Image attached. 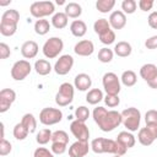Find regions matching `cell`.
Here are the masks:
<instances>
[{"mask_svg":"<svg viewBox=\"0 0 157 157\" xmlns=\"http://www.w3.org/2000/svg\"><path fill=\"white\" fill-rule=\"evenodd\" d=\"M92 117L98 128L104 132L113 131L123 123L121 113L117 110H107L104 107H96L93 109Z\"/></svg>","mask_w":157,"mask_h":157,"instance_id":"6da1fadb","label":"cell"},{"mask_svg":"<svg viewBox=\"0 0 157 157\" xmlns=\"http://www.w3.org/2000/svg\"><path fill=\"white\" fill-rule=\"evenodd\" d=\"M140 76L151 88H157V66L155 64H144L140 67Z\"/></svg>","mask_w":157,"mask_h":157,"instance_id":"7c38bea8","label":"cell"},{"mask_svg":"<svg viewBox=\"0 0 157 157\" xmlns=\"http://www.w3.org/2000/svg\"><path fill=\"white\" fill-rule=\"evenodd\" d=\"M69 17L66 16L65 12H56L52 17V26L55 27L56 29H63L67 26Z\"/></svg>","mask_w":157,"mask_h":157,"instance_id":"d4e9b609","label":"cell"},{"mask_svg":"<svg viewBox=\"0 0 157 157\" xmlns=\"http://www.w3.org/2000/svg\"><path fill=\"white\" fill-rule=\"evenodd\" d=\"M52 135H53V132L50 131V129H48V128L42 129V130H39V132H37L36 141L39 145H47L49 141H52Z\"/></svg>","mask_w":157,"mask_h":157,"instance_id":"836d02e7","label":"cell"},{"mask_svg":"<svg viewBox=\"0 0 157 157\" xmlns=\"http://www.w3.org/2000/svg\"><path fill=\"white\" fill-rule=\"evenodd\" d=\"M93 29H94V32H96L98 36H101V34L108 32L109 29H112V27H110L109 21H108L107 18H98V20L93 23Z\"/></svg>","mask_w":157,"mask_h":157,"instance_id":"4dcf8cb0","label":"cell"},{"mask_svg":"<svg viewBox=\"0 0 157 157\" xmlns=\"http://www.w3.org/2000/svg\"><path fill=\"white\" fill-rule=\"evenodd\" d=\"M75 117H76V120L85 123L90 118V110H88V108L85 107V105L77 107L76 110H75Z\"/></svg>","mask_w":157,"mask_h":157,"instance_id":"74e56055","label":"cell"},{"mask_svg":"<svg viewBox=\"0 0 157 157\" xmlns=\"http://www.w3.org/2000/svg\"><path fill=\"white\" fill-rule=\"evenodd\" d=\"M34 70H36V72L38 75L45 76V75L50 74V71L53 69H52V65H50V63L48 60H45V59H38L34 63Z\"/></svg>","mask_w":157,"mask_h":157,"instance_id":"484cf974","label":"cell"},{"mask_svg":"<svg viewBox=\"0 0 157 157\" xmlns=\"http://www.w3.org/2000/svg\"><path fill=\"white\" fill-rule=\"evenodd\" d=\"M39 50L38 44L34 40H26L21 47V54L25 59H33L37 56Z\"/></svg>","mask_w":157,"mask_h":157,"instance_id":"ffe728a7","label":"cell"},{"mask_svg":"<svg viewBox=\"0 0 157 157\" xmlns=\"http://www.w3.org/2000/svg\"><path fill=\"white\" fill-rule=\"evenodd\" d=\"M104 103L105 105H108L109 108H115L119 105L120 103V98L119 96H112V94H107L104 97Z\"/></svg>","mask_w":157,"mask_h":157,"instance_id":"ab89813d","label":"cell"},{"mask_svg":"<svg viewBox=\"0 0 157 157\" xmlns=\"http://www.w3.org/2000/svg\"><path fill=\"white\" fill-rule=\"evenodd\" d=\"M153 0H140L139 2H137V5H139V7H140V10H142V11H150L152 7H153Z\"/></svg>","mask_w":157,"mask_h":157,"instance_id":"ee69618b","label":"cell"},{"mask_svg":"<svg viewBox=\"0 0 157 157\" xmlns=\"http://www.w3.org/2000/svg\"><path fill=\"white\" fill-rule=\"evenodd\" d=\"M11 2V0H7V1H0V6H6Z\"/></svg>","mask_w":157,"mask_h":157,"instance_id":"c3c4849f","label":"cell"},{"mask_svg":"<svg viewBox=\"0 0 157 157\" xmlns=\"http://www.w3.org/2000/svg\"><path fill=\"white\" fill-rule=\"evenodd\" d=\"M69 144V135L64 130H56L52 135V152L54 155H63Z\"/></svg>","mask_w":157,"mask_h":157,"instance_id":"ba28073f","label":"cell"},{"mask_svg":"<svg viewBox=\"0 0 157 157\" xmlns=\"http://www.w3.org/2000/svg\"><path fill=\"white\" fill-rule=\"evenodd\" d=\"M33 157H54V153L45 147H38L34 150Z\"/></svg>","mask_w":157,"mask_h":157,"instance_id":"7bdbcfd3","label":"cell"},{"mask_svg":"<svg viewBox=\"0 0 157 157\" xmlns=\"http://www.w3.org/2000/svg\"><path fill=\"white\" fill-rule=\"evenodd\" d=\"M115 141H117V142H119L120 145H123L126 150H128V148L134 147V145H135V142H136L135 136H134L130 131H120V132L118 134V136H117V140H115Z\"/></svg>","mask_w":157,"mask_h":157,"instance_id":"44dd1931","label":"cell"},{"mask_svg":"<svg viewBox=\"0 0 157 157\" xmlns=\"http://www.w3.org/2000/svg\"><path fill=\"white\" fill-rule=\"evenodd\" d=\"M31 71H32V66L29 61L25 59L17 60L11 67V77L15 81H22L31 74Z\"/></svg>","mask_w":157,"mask_h":157,"instance_id":"30bf717a","label":"cell"},{"mask_svg":"<svg viewBox=\"0 0 157 157\" xmlns=\"http://www.w3.org/2000/svg\"><path fill=\"white\" fill-rule=\"evenodd\" d=\"M99 40L103 44H105V45H109V44L114 43V40H115V32L113 29H109L108 32H105V33L99 36Z\"/></svg>","mask_w":157,"mask_h":157,"instance_id":"f35d334b","label":"cell"},{"mask_svg":"<svg viewBox=\"0 0 157 157\" xmlns=\"http://www.w3.org/2000/svg\"><path fill=\"white\" fill-rule=\"evenodd\" d=\"M16 99V92L11 88H4L0 91V113H5L10 109L11 104Z\"/></svg>","mask_w":157,"mask_h":157,"instance_id":"9a60e30c","label":"cell"},{"mask_svg":"<svg viewBox=\"0 0 157 157\" xmlns=\"http://www.w3.org/2000/svg\"><path fill=\"white\" fill-rule=\"evenodd\" d=\"M145 121L146 125L150 124H157V110L156 109H150L145 114Z\"/></svg>","mask_w":157,"mask_h":157,"instance_id":"b9f144b4","label":"cell"},{"mask_svg":"<svg viewBox=\"0 0 157 157\" xmlns=\"http://www.w3.org/2000/svg\"><path fill=\"white\" fill-rule=\"evenodd\" d=\"M64 12L70 18H78L82 13V7L77 2H69V4L65 5V11Z\"/></svg>","mask_w":157,"mask_h":157,"instance_id":"83f0119b","label":"cell"},{"mask_svg":"<svg viewBox=\"0 0 157 157\" xmlns=\"http://www.w3.org/2000/svg\"><path fill=\"white\" fill-rule=\"evenodd\" d=\"M113 56H114V52L107 47L102 48L99 52H98V60L101 63H104V64H108L113 60Z\"/></svg>","mask_w":157,"mask_h":157,"instance_id":"e575fe53","label":"cell"},{"mask_svg":"<svg viewBox=\"0 0 157 157\" xmlns=\"http://www.w3.org/2000/svg\"><path fill=\"white\" fill-rule=\"evenodd\" d=\"M72 66H74V58L69 54H64V55L59 56V59L54 64V71L58 75L64 76L71 71Z\"/></svg>","mask_w":157,"mask_h":157,"instance_id":"4fadbf2b","label":"cell"},{"mask_svg":"<svg viewBox=\"0 0 157 157\" xmlns=\"http://www.w3.org/2000/svg\"><path fill=\"white\" fill-rule=\"evenodd\" d=\"M156 90H157V88H156Z\"/></svg>","mask_w":157,"mask_h":157,"instance_id":"816d5d0a","label":"cell"},{"mask_svg":"<svg viewBox=\"0 0 157 157\" xmlns=\"http://www.w3.org/2000/svg\"><path fill=\"white\" fill-rule=\"evenodd\" d=\"M113 52H114V54H117L120 58H126V56H129L131 54L132 48H131L130 43H128L125 40H120L114 45V50Z\"/></svg>","mask_w":157,"mask_h":157,"instance_id":"cb8c5ba5","label":"cell"},{"mask_svg":"<svg viewBox=\"0 0 157 157\" xmlns=\"http://www.w3.org/2000/svg\"><path fill=\"white\" fill-rule=\"evenodd\" d=\"M12 134H13V137H15L16 140H25V139L28 136L29 131H28V130L21 124V121H20V123H17V124L13 126Z\"/></svg>","mask_w":157,"mask_h":157,"instance_id":"d590c367","label":"cell"},{"mask_svg":"<svg viewBox=\"0 0 157 157\" xmlns=\"http://www.w3.org/2000/svg\"><path fill=\"white\" fill-rule=\"evenodd\" d=\"M114 5H115V0H97L96 1V9L102 13H107L110 10H113Z\"/></svg>","mask_w":157,"mask_h":157,"instance_id":"d6a6232c","label":"cell"},{"mask_svg":"<svg viewBox=\"0 0 157 157\" xmlns=\"http://www.w3.org/2000/svg\"><path fill=\"white\" fill-rule=\"evenodd\" d=\"M10 55H11L10 47H9L6 43L1 42V43H0V58H1V59H7Z\"/></svg>","mask_w":157,"mask_h":157,"instance_id":"f6af8a7d","label":"cell"},{"mask_svg":"<svg viewBox=\"0 0 157 157\" xmlns=\"http://www.w3.org/2000/svg\"><path fill=\"white\" fill-rule=\"evenodd\" d=\"M21 124H22L29 132H34L36 129H37V120H36L34 115L31 114V113H27V114H25V115L22 117Z\"/></svg>","mask_w":157,"mask_h":157,"instance_id":"f1b7e54d","label":"cell"},{"mask_svg":"<svg viewBox=\"0 0 157 157\" xmlns=\"http://www.w3.org/2000/svg\"><path fill=\"white\" fill-rule=\"evenodd\" d=\"M54 11H55V6L54 2L52 1H34L29 6L31 15L38 20L53 15Z\"/></svg>","mask_w":157,"mask_h":157,"instance_id":"5b68a950","label":"cell"},{"mask_svg":"<svg viewBox=\"0 0 157 157\" xmlns=\"http://www.w3.org/2000/svg\"><path fill=\"white\" fill-rule=\"evenodd\" d=\"M56 4H58V5H63V4H65V1H64V0H60V1L56 0Z\"/></svg>","mask_w":157,"mask_h":157,"instance_id":"681fc988","label":"cell"},{"mask_svg":"<svg viewBox=\"0 0 157 157\" xmlns=\"http://www.w3.org/2000/svg\"><path fill=\"white\" fill-rule=\"evenodd\" d=\"M157 139V124H150L141 128L137 134V140L144 146H150Z\"/></svg>","mask_w":157,"mask_h":157,"instance_id":"8fae6325","label":"cell"},{"mask_svg":"<svg viewBox=\"0 0 157 157\" xmlns=\"http://www.w3.org/2000/svg\"><path fill=\"white\" fill-rule=\"evenodd\" d=\"M147 22H148V26L153 29H157V11H153L148 15L147 17Z\"/></svg>","mask_w":157,"mask_h":157,"instance_id":"bcb514c9","label":"cell"},{"mask_svg":"<svg viewBox=\"0 0 157 157\" xmlns=\"http://www.w3.org/2000/svg\"><path fill=\"white\" fill-rule=\"evenodd\" d=\"M12 150V145L6 139H2L0 141V156H7Z\"/></svg>","mask_w":157,"mask_h":157,"instance_id":"60d3db41","label":"cell"},{"mask_svg":"<svg viewBox=\"0 0 157 157\" xmlns=\"http://www.w3.org/2000/svg\"><path fill=\"white\" fill-rule=\"evenodd\" d=\"M74 86L76 90L81 91V92L88 91V88H91V86H92V78L90 75H87L85 72L77 74L74 80Z\"/></svg>","mask_w":157,"mask_h":157,"instance_id":"d6986e66","label":"cell"},{"mask_svg":"<svg viewBox=\"0 0 157 157\" xmlns=\"http://www.w3.org/2000/svg\"><path fill=\"white\" fill-rule=\"evenodd\" d=\"M75 86L69 82H64L59 86V90L55 94V103L59 107H66L74 101Z\"/></svg>","mask_w":157,"mask_h":157,"instance_id":"277c9868","label":"cell"},{"mask_svg":"<svg viewBox=\"0 0 157 157\" xmlns=\"http://www.w3.org/2000/svg\"><path fill=\"white\" fill-rule=\"evenodd\" d=\"M108 21L113 29H121L126 25V15L121 10H115L110 13Z\"/></svg>","mask_w":157,"mask_h":157,"instance_id":"ac0fdd59","label":"cell"},{"mask_svg":"<svg viewBox=\"0 0 157 157\" xmlns=\"http://www.w3.org/2000/svg\"><path fill=\"white\" fill-rule=\"evenodd\" d=\"M91 145H88V141H75L69 147V156L70 157H85L90 151Z\"/></svg>","mask_w":157,"mask_h":157,"instance_id":"2e32d148","label":"cell"},{"mask_svg":"<svg viewBox=\"0 0 157 157\" xmlns=\"http://www.w3.org/2000/svg\"><path fill=\"white\" fill-rule=\"evenodd\" d=\"M120 81H121V83H123L124 86L131 87V86H134V85L136 83L137 76H136V74H135L132 70H126V71H124V72L121 74Z\"/></svg>","mask_w":157,"mask_h":157,"instance_id":"f546056e","label":"cell"},{"mask_svg":"<svg viewBox=\"0 0 157 157\" xmlns=\"http://www.w3.org/2000/svg\"><path fill=\"white\" fill-rule=\"evenodd\" d=\"M74 52L78 56H90L94 52V44L90 39H82L75 44Z\"/></svg>","mask_w":157,"mask_h":157,"instance_id":"e0dca14e","label":"cell"},{"mask_svg":"<svg viewBox=\"0 0 157 157\" xmlns=\"http://www.w3.org/2000/svg\"><path fill=\"white\" fill-rule=\"evenodd\" d=\"M61 119H63V112L59 108L47 107V108H43L39 113V121L47 126L55 125L60 123Z\"/></svg>","mask_w":157,"mask_h":157,"instance_id":"52a82bcc","label":"cell"},{"mask_svg":"<svg viewBox=\"0 0 157 157\" xmlns=\"http://www.w3.org/2000/svg\"><path fill=\"white\" fill-rule=\"evenodd\" d=\"M102 85L107 94L118 96L121 90L120 78H118V76L114 72H105L102 77Z\"/></svg>","mask_w":157,"mask_h":157,"instance_id":"9c48e42d","label":"cell"},{"mask_svg":"<svg viewBox=\"0 0 157 157\" xmlns=\"http://www.w3.org/2000/svg\"><path fill=\"white\" fill-rule=\"evenodd\" d=\"M91 148L94 153L117 155V141L107 137H96L91 142Z\"/></svg>","mask_w":157,"mask_h":157,"instance_id":"3957f363","label":"cell"},{"mask_svg":"<svg viewBox=\"0 0 157 157\" xmlns=\"http://www.w3.org/2000/svg\"><path fill=\"white\" fill-rule=\"evenodd\" d=\"M50 29V23L48 20H44V18H40V20H37L34 22V32L39 36H44L49 32Z\"/></svg>","mask_w":157,"mask_h":157,"instance_id":"1f68e13d","label":"cell"},{"mask_svg":"<svg viewBox=\"0 0 157 157\" xmlns=\"http://www.w3.org/2000/svg\"><path fill=\"white\" fill-rule=\"evenodd\" d=\"M113 157H121V156H118V155H114Z\"/></svg>","mask_w":157,"mask_h":157,"instance_id":"f907efd6","label":"cell"},{"mask_svg":"<svg viewBox=\"0 0 157 157\" xmlns=\"http://www.w3.org/2000/svg\"><path fill=\"white\" fill-rule=\"evenodd\" d=\"M102 99H104V97H103L102 90H99V88H92L86 94V102L88 104H92V105L98 104Z\"/></svg>","mask_w":157,"mask_h":157,"instance_id":"4316f807","label":"cell"},{"mask_svg":"<svg viewBox=\"0 0 157 157\" xmlns=\"http://www.w3.org/2000/svg\"><path fill=\"white\" fill-rule=\"evenodd\" d=\"M136 7H137V2L135 0H124L121 2V11L126 15H131L136 11Z\"/></svg>","mask_w":157,"mask_h":157,"instance_id":"8d00e7d4","label":"cell"},{"mask_svg":"<svg viewBox=\"0 0 157 157\" xmlns=\"http://www.w3.org/2000/svg\"><path fill=\"white\" fill-rule=\"evenodd\" d=\"M70 131L78 141H88V139H90V130H88L87 125L82 121H78V120L71 121Z\"/></svg>","mask_w":157,"mask_h":157,"instance_id":"5bb4252c","label":"cell"},{"mask_svg":"<svg viewBox=\"0 0 157 157\" xmlns=\"http://www.w3.org/2000/svg\"><path fill=\"white\" fill-rule=\"evenodd\" d=\"M18 21H20V12L15 9H10L2 13L0 22L7 25H18Z\"/></svg>","mask_w":157,"mask_h":157,"instance_id":"603a6c76","label":"cell"},{"mask_svg":"<svg viewBox=\"0 0 157 157\" xmlns=\"http://www.w3.org/2000/svg\"><path fill=\"white\" fill-rule=\"evenodd\" d=\"M121 117H123V124L128 131L130 132L137 131V129L140 128V121H141V113L137 108L130 107V108L124 109L121 112Z\"/></svg>","mask_w":157,"mask_h":157,"instance_id":"7a4b0ae2","label":"cell"},{"mask_svg":"<svg viewBox=\"0 0 157 157\" xmlns=\"http://www.w3.org/2000/svg\"><path fill=\"white\" fill-rule=\"evenodd\" d=\"M63 49H64V42L60 37H50L49 39L45 40L42 48L44 56L48 59H54L59 56Z\"/></svg>","mask_w":157,"mask_h":157,"instance_id":"8992f818","label":"cell"},{"mask_svg":"<svg viewBox=\"0 0 157 157\" xmlns=\"http://www.w3.org/2000/svg\"><path fill=\"white\" fill-rule=\"evenodd\" d=\"M70 32L72 33V36L81 38L86 34L87 32V26L82 20H74L70 25Z\"/></svg>","mask_w":157,"mask_h":157,"instance_id":"7402d4cb","label":"cell"},{"mask_svg":"<svg viewBox=\"0 0 157 157\" xmlns=\"http://www.w3.org/2000/svg\"><path fill=\"white\" fill-rule=\"evenodd\" d=\"M145 47L147 49H157V36H152L145 40Z\"/></svg>","mask_w":157,"mask_h":157,"instance_id":"7dc6e473","label":"cell"}]
</instances>
